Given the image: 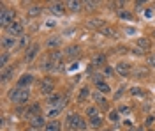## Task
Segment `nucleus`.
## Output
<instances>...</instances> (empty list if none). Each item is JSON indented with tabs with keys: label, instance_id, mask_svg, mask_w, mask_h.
Instances as JSON below:
<instances>
[{
	"label": "nucleus",
	"instance_id": "nucleus-6",
	"mask_svg": "<svg viewBox=\"0 0 155 131\" xmlns=\"http://www.w3.org/2000/svg\"><path fill=\"white\" fill-rule=\"evenodd\" d=\"M37 53H39V44H30L28 48H27V53H25V62H34V59L37 57Z\"/></svg>",
	"mask_w": 155,
	"mask_h": 131
},
{
	"label": "nucleus",
	"instance_id": "nucleus-38",
	"mask_svg": "<svg viewBox=\"0 0 155 131\" xmlns=\"http://www.w3.org/2000/svg\"><path fill=\"white\" fill-rule=\"evenodd\" d=\"M60 112H62L60 108H51V110L48 112V115H49V117H57V115L60 113Z\"/></svg>",
	"mask_w": 155,
	"mask_h": 131
},
{
	"label": "nucleus",
	"instance_id": "nucleus-2",
	"mask_svg": "<svg viewBox=\"0 0 155 131\" xmlns=\"http://www.w3.org/2000/svg\"><path fill=\"white\" fill-rule=\"evenodd\" d=\"M65 126H67L69 131H81L87 128V122L83 121V117L78 115V113H69L67 119H65Z\"/></svg>",
	"mask_w": 155,
	"mask_h": 131
},
{
	"label": "nucleus",
	"instance_id": "nucleus-21",
	"mask_svg": "<svg viewBox=\"0 0 155 131\" xmlns=\"http://www.w3.org/2000/svg\"><path fill=\"white\" fill-rule=\"evenodd\" d=\"M95 87H97V92H101V94H109L111 92V87L106 81H99V83H95Z\"/></svg>",
	"mask_w": 155,
	"mask_h": 131
},
{
	"label": "nucleus",
	"instance_id": "nucleus-30",
	"mask_svg": "<svg viewBox=\"0 0 155 131\" xmlns=\"http://www.w3.org/2000/svg\"><path fill=\"white\" fill-rule=\"evenodd\" d=\"M7 62H9V53H7V51H4V53L0 55V66H2V69L7 66Z\"/></svg>",
	"mask_w": 155,
	"mask_h": 131
},
{
	"label": "nucleus",
	"instance_id": "nucleus-1",
	"mask_svg": "<svg viewBox=\"0 0 155 131\" xmlns=\"http://www.w3.org/2000/svg\"><path fill=\"white\" fill-rule=\"evenodd\" d=\"M30 98V91L28 89H21V87H14L9 91V99L16 105H25Z\"/></svg>",
	"mask_w": 155,
	"mask_h": 131
},
{
	"label": "nucleus",
	"instance_id": "nucleus-16",
	"mask_svg": "<svg viewBox=\"0 0 155 131\" xmlns=\"http://www.w3.org/2000/svg\"><path fill=\"white\" fill-rule=\"evenodd\" d=\"M64 55L69 57V59H72V57H78L79 55V46L78 44H72V46H67L65 51H64Z\"/></svg>",
	"mask_w": 155,
	"mask_h": 131
},
{
	"label": "nucleus",
	"instance_id": "nucleus-28",
	"mask_svg": "<svg viewBox=\"0 0 155 131\" xmlns=\"http://www.w3.org/2000/svg\"><path fill=\"white\" fill-rule=\"evenodd\" d=\"M130 94H132L134 98H143V96H145V91L139 89V87H132V89H130Z\"/></svg>",
	"mask_w": 155,
	"mask_h": 131
},
{
	"label": "nucleus",
	"instance_id": "nucleus-31",
	"mask_svg": "<svg viewBox=\"0 0 155 131\" xmlns=\"http://www.w3.org/2000/svg\"><path fill=\"white\" fill-rule=\"evenodd\" d=\"M88 87H83V89H81V91H79V94H78V99L79 101H83V99H87L88 98Z\"/></svg>",
	"mask_w": 155,
	"mask_h": 131
},
{
	"label": "nucleus",
	"instance_id": "nucleus-32",
	"mask_svg": "<svg viewBox=\"0 0 155 131\" xmlns=\"http://www.w3.org/2000/svg\"><path fill=\"white\" fill-rule=\"evenodd\" d=\"M83 5H85L87 9H95L97 5H99V2H94V0H85V2H83Z\"/></svg>",
	"mask_w": 155,
	"mask_h": 131
},
{
	"label": "nucleus",
	"instance_id": "nucleus-3",
	"mask_svg": "<svg viewBox=\"0 0 155 131\" xmlns=\"http://www.w3.org/2000/svg\"><path fill=\"white\" fill-rule=\"evenodd\" d=\"M14 11L12 9H7V7H2V11H0V25L4 27V29H7L11 23L14 21Z\"/></svg>",
	"mask_w": 155,
	"mask_h": 131
},
{
	"label": "nucleus",
	"instance_id": "nucleus-37",
	"mask_svg": "<svg viewBox=\"0 0 155 131\" xmlns=\"http://www.w3.org/2000/svg\"><path fill=\"white\" fill-rule=\"evenodd\" d=\"M146 62H148V66H150V67H155V53L148 55V57H146Z\"/></svg>",
	"mask_w": 155,
	"mask_h": 131
},
{
	"label": "nucleus",
	"instance_id": "nucleus-4",
	"mask_svg": "<svg viewBox=\"0 0 155 131\" xmlns=\"http://www.w3.org/2000/svg\"><path fill=\"white\" fill-rule=\"evenodd\" d=\"M5 30L11 37H23V23L21 21H12Z\"/></svg>",
	"mask_w": 155,
	"mask_h": 131
},
{
	"label": "nucleus",
	"instance_id": "nucleus-34",
	"mask_svg": "<svg viewBox=\"0 0 155 131\" xmlns=\"http://www.w3.org/2000/svg\"><path fill=\"white\" fill-rule=\"evenodd\" d=\"M115 74V69L109 67V66H104V71H102V76H113Z\"/></svg>",
	"mask_w": 155,
	"mask_h": 131
},
{
	"label": "nucleus",
	"instance_id": "nucleus-7",
	"mask_svg": "<svg viewBox=\"0 0 155 131\" xmlns=\"http://www.w3.org/2000/svg\"><path fill=\"white\" fill-rule=\"evenodd\" d=\"M16 46H18L16 37H11V36L2 37V48H4V50H12V48H16Z\"/></svg>",
	"mask_w": 155,
	"mask_h": 131
},
{
	"label": "nucleus",
	"instance_id": "nucleus-18",
	"mask_svg": "<svg viewBox=\"0 0 155 131\" xmlns=\"http://www.w3.org/2000/svg\"><path fill=\"white\" fill-rule=\"evenodd\" d=\"M88 27H92V29H102V27H106V23L102 18H92V20H88Z\"/></svg>",
	"mask_w": 155,
	"mask_h": 131
},
{
	"label": "nucleus",
	"instance_id": "nucleus-17",
	"mask_svg": "<svg viewBox=\"0 0 155 131\" xmlns=\"http://www.w3.org/2000/svg\"><path fill=\"white\" fill-rule=\"evenodd\" d=\"M12 74H14V67L11 66V67H4L2 69V74H0V78H2V81L5 83V81H9L11 78H12Z\"/></svg>",
	"mask_w": 155,
	"mask_h": 131
},
{
	"label": "nucleus",
	"instance_id": "nucleus-24",
	"mask_svg": "<svg viewBox=\"0 0 155 131\" xmlns=\"http://www.w3.org/2000/svg\"><path fill=\"white\" fill-rule=\"evenodd\" d=\"M41 12H42V7L39 4H34V5L28 7V16H39Z\"/></svg>",
	"mask_w": 155,
	"mask_h": 131
},
{
	"label": "nucleus",
	"instance_id": "nucleus-33",
	"mask_svg": "<svg viewBox=\"0 0 155 131\" xmlns=\"http://www.w3.org/2000/svg\"><path fill=\"white\" fill-rule=\"evenodd\" d=\"M118 16H120V18H122V20H132V14H130V12H129V11H120V12H118Z\"/></svg>",
	"mask_w": 155,
	"mask_h": 131
},
{
	"label": "nucleus",
	"instance_id": "nucleus-46",
	"mask_svg": "<svg viewBox=\"0 0 155 131\" xmlns=\"http://www.w3.org/2000/svg\"><path fill=\"white\" fill-rule=\"evenodd\" d=\"M130 131H137V129H130Z\"/></svg>",
	"mask_w": 155,
	"mask_h": 131
},
{
	"label": "nucleus",
	"instance_id": "nucleus-10",
	"mask_svg": "<svg viewBox=\"0 0 155 131\" xmlns=\"http://www.w3.org/2000/svg\"><path fill=\"white\" fill-rule=\"evenodd\" d=\"M136 46H137L141 51H146V50L152 48V41L148 39V37H139V39L136 41Z\"/></svg>",
	"mask_w": 155,
	"mask_h": 131
},
{
	"label": "nucleus",
	"instance_id": "nucleus-27",
	"mask_svg": "<svg viewBox=\"0 0 155 131\" xmlns=\"http://www.w3.org/2000/svg\"><path fill=\"white\" fill-rule=\"evenodd\" d=\"M92 128H101V124H102V119H101V115H95V117H90V122H88Z\"/></svg>",
	"mask_w": 155,
	"mask_h": 131
},
{
	"label": "nucleus",
	"instance_id": "nucleus-9",
	"mask_svg": "<svg viewBox=\"0 0 155 131\" xmlns=\"http://www.w3.org/2000/svg\"><path fill=\"white\" fill-rule=\"evenodd\" d=\"M116 73H118L120 76L127 78V76L130 74V66L125 64V62H118V64H116Z\"/></svg>",
	"mask_w": 155,
	"mask_h": 131
},
{
	"label": "nucleus",
	"instance_id": "nucleus-42",
	"mask_svg": "<svg viewBox=\"0 0 155 131\" xmlns=\"http://www.w3.org/2000/svg\"><path fill=\"white\" fill-rule=\"evenodd\" d=\"M153 121H155V117H152V115H150V117L146 119V126H152V124H153Z\"/></svg>",
	"mask_w": 155,
	"mask_h": 131
},
{
	"label": "nucleus",
	"instance_id": "nucleus-23",
	"mask_svg": "<svg viewBox=\"0 0 155 131\" xmlns=\"http://www.w3.org/2000/svg\"><path fill=\"white\" fill-rule=\"evenodd\" d=\"M99 32H101V36H106V37H116V30L111 27H102Z\"/></svg>",
	"mask_w": 155,
	"mask_h": 131
},
{
	"label": "nucleus",
	"instance_id": "nucleus-29",
	"mask_svg": "<svg viewBox=\"0 0 155 131\" xmlns=\"http://www.w3.org/2000/svg\"><path fill=\"white\" fill-rule=\"evenodd\" d=\"M107 119L111 122H118V119H120V112L118 110H111L109 112V115H107Z\"/></svg>",
	"mask_w": 155,
	"mask_h": 131
},
{
	"label": "nucleus",
	"instance_id": "nucleus-44",
	"mask_svg": "<svg viewBox=\"0 0 155 131\" xmlns=\"http://www.w3.org/2000/svg\"><path fill=\"white\" fill-rule=\"evenodd\" d=\"M30 131H37V129H35V128H30Z\"/></svg>",
	"mask_w": 155,
	"mask_h": 131
},
{
	"label": "nucleus",
	"instance_id": "nucleus-22",
	"mask_svg": "<svg viewBox=\"0 0 155 131\" xmlns=\"http://www.w3.org/2000/svg\"><path fill=\"white\" fill-rule=\"evenodd\" d=\"M44 131H62V126H60V122L58 121H51V122L46 124Z\"/></svg>",
	"mask_w": 155,
	"mask_h": 131
},
{
	"label": "nucleus",
	"instance_id": "nucleus-36",
	"mask_svg": "<svg viewBox=\"0 0 155 131\" xmlns=\"http://www.w3.org/2000/svg\"><path fill=\"white\" fill-rule=\"evenodd\" d=\"M87 113H88V117H95V115H99V112H97V106H90L87 110Z\"/></svg>",
	"mask_w": 155,
	"mask_h": 131
},
{
	"label": "nucleus",
	"instance_id": "nucleus-26",
	"mask_svg": "<svg viewBox=\"0 0 155 131\" xmlns=\"http://www.w3.org/2000/svg\"><path fill=\"white\" fill-rule=\"evenodd\" d=\"M60 43H62L60 37H49L48 43H46V46H48V48H58V46H60Z\"/></svg>",
	"mask_w": 155,
	"mask_h": 131
},
{
	"label": "nucleus",
	"instance_id": "nucleus-45",
	"mask_svg": "<svg viewBox=\"0 0 155 131\" xmlns=\"http://www.w3.org/2000/svg\"><path fill=\"white\" fill-rule=\"evenodd\" d=\"M152 36H153V37H155V29H153V32H152Z\"/></svg>",
	"mask_w": 155,
	"mask_h": 131
},
{
	"label": "nucleus",
	"instance_id": "nucleus-5",
	"mask_svg": "<svg viewBox=\"0 0 155 131\" xmlns=\"http://www.w3.org/2000/svg\"><path fill=\"white\" fill-rule=\"evenodd\" d=\"M53 91H55V81L51 78H42L41 80V92L46 94V96H51Z\"/></svg>",
	"mask_w": 155,
	"mask_h": 131
},
{
	"label": "nucleus",
	"instance_id": "nucleus-13",
	"mask_svg": "<svg viewBox=\"0 0 155 131\" xmlns=\"http://www.w3.org/2000/svg\"><path fill=\"white\" fill-rule=\"evenodd\" d=\"M62 101H64V96H60V94H57V92H53L51 96H48V105L49 106H58Z\"/></svg>",
	"mask_w": 155,
	"mask_h": 131
},
{
	"label": "nucleus",
	"instance_id": "nucleus-40",
	"mask_svg": "<svg viewBox=\"0 0 155 131\" xmlns=\"http://www.w3.org/2000/svg\"><path fill=\"white\" fill-rule=\"evenodd\" d=\"M129 110H130V108H129L127 105H122V106L118 108V112H120V113H129Z\"/></svg>",
	"mask_w": 155,
	"mask_h": 131
},
{
	"label": "nucleus",
	"instance_id": "nucleus-43",
	"mask_svg": "<svg viewBox=\"0 0 155 131\" xmlns=\"http://www.w3.org/2000/svg\"><path fill=\"white\" fill-rule=\"evenodd\" d=\"M124 91H125V89H124V87H122V89H120V91L116 92V94H115V99H118V98H120V96H122V94H124Z\"/></svg>",
	"mask_w": 155,
	"mask_h": 131
},
{
	"label": "nucleus",
	"instance_id": "nucleus-35",
	"mask_svg": "<svg viewBox=\"0 0 155 131\" xmlns=\"http://www.w3.org/2000/svg\"><path fill=\"white\" fill-rule=\"evenodd\" d=\"M27 46H28V37L23 36V37L19 39V43H18V48H27Z\"/></svg>",
	"mask_w": 155,
	"mask_h": 131
},
{
	"label": "nucleus",
	"instance_id": "nucleus-11",
	"mask_svg": "<svg viewBox=\"0 0 155 131\" xmlns=\"http://www.w3.org/2000/svg\"><path fill=\"white\" fill-rule=\"evenodd\" d=\"M30 126L35 128V129H39V128H46L44 117H42V115H35V117H32V119H30Z\"/></svg>",
	"mask_w": 155,
	"mask_h": 131
},
{
	"label": "nucleus",
	"instance_id": "nucleus-41",
	"mask_svg": "<svg viewBox=\"0 0 155 131\" xmlns=\"http://www.w3.org/2000/svg\"><path fill=\"white\" fill-rule=\"evenodd\" d=\"M111 5H116V9H122V7L125 5V2H113Z\"/></svg>",
	"mask_w": 155,
	"mask_h": 131
},
{
	"label": "nucleus",
	"instance_id": "nucleus-12",
	"mask_svg": "<svg viewBox=\"0 0 155 131\" xmlns=\"http://www.w3.org/2000/svg\"><path fill=\"white\" fill-rule=\"evenodd\" d=\"M34 81V76L32 74H23L21 78L18 80V85L16 87H21V89H28V85Z\"/></svg>",
	"mask_w": 155,
	"mask_h": 131
},
{
	"label": "nucleus",
	"instance_id": "nucleus-15",
	"mask_svg": "<svg viewBox=\"0 0 155 131\" xmlns=\"http://www.w3.org/2000/svg\"><path fill=\"white\" fill-rule=\"evenodd\" d=\"M62 57H64V53L58 51V50H55V51L49 53V62H53L55 66H60V64H62Z\"/></svg>",
	"mask_w": 155,
	"mask_h": 131
},
{
	"label": "nucleus",
	"instance_id": "nucleus-14",
	"mask_svg": "<svg viewBox=\"0 0 155 131\" xmlns=\"http://www.w3.org/2000/svg\"><path fill=\"white\" fill-rule=\"evenodd\" d=\"M92 64H94L95 67H102V66H106V55H104V53H97V55H94Z\"/></svg>",
	"mask_w": 155,
	"mask_h": 131
},
{
	"label": "nucleus",
	"instance_id": "nucleus-8",
	"mask_svg": "<svg viewBox=\"0 0 155 131\" xmlns=\"http://www.w3.org/2000/svg\"><path fill=\"white\" fill-rule=\"evenodd\" d=\"M49 11H51L53 14H57V16H62V14L65 12V4H62V2H53V4H49Z\"/></svg>",
	"mask_w": 155,
	"mask_h": 131
},
{
	"label": "nucleus",
	"instance_id": "nucleus-25",
	"mask_svg": "<svg viewBox=\"0 0 155 131\" xmlns=\"http://www.w3.org/2000/svg\"><path fill=\"white\" fill-rule=\"evenodd\" d=\"M94 99H95L97 103L102 106V108H106V106H107V101H106V98H104V94H101V92H95V94H94Z\"/></svg>",
	"mask_w": 155,
	"mask_h": 131
},
{
	"label": "nucleus",
	"instance_id": "nucleus-39",
	"mask_svg": "<svg viewBox=\"0 0 155 131\" xmlns=\"http://www.w3.org/2000/svg\"><path fill=\"white\" fill-rule=\"evenodd\" d=\"M146 74H148V71L146 69H137L136 71V76H137V78H139V76H146Z\"/></svg>",
	"mask_w": 155,
	"mask_h": 131
},
{
	"label": "nucleus",
	"instance_id": "nucleus-19",
	"mask_svg": "<svg viewBox=\"0 0 155 131\" xmlns=\"http://www.w3.org/2000/svg\"><path fill=\"white\" fill-rule=\"evenodd\" d=\"M39 112H41V105H39V103H34L28 110H27V117H28V119H32V117L39 115Z\"/></svg>",
	"mask_w": 155,
	"mask_h": 131
},
{
	"label": "nucleus",
	"instance_id": "nucleus-20",
	"mask_svg": "<svg viewBox=\"0 0 155 131\" xmlns=\"http://www.w3.org/2000/svg\"><path fill=\"white\" fill-rule=\"evenodd\" d=\"M65 7H69V11H79L81 7H85V5H83V2H78V0H69V2H65Z\"/></svg>",
	"mask_w": 155,
	"mask_h": 131
}]
</instances>
